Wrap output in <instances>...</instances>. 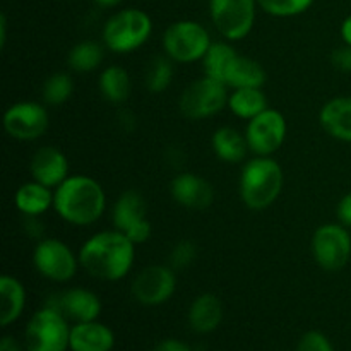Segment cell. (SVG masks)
Here are the masks:
<instances>
[{
    "instance_id": "obj_18",
    "label": "cell",
    "mask_w": 351,
    "mask_h": 351,
    "mask_svg": "<svg viewBox=\"0 0 351 351\" xmlns=\"http://www.w3.org/2000/svg\"><path fill=\"white\" fill-rule=\"evenodd\" d=\"M72 351H112L115 346V335L108 326L98 321L77 322L71 326Z\"/></svg>"
},
{
    "instance_id": "obj_29",
    "label": "cell",
    "mask_w": 351,
    "mask_h": 351,
    "mask_svg": "<svg viewBox=\"0 0 351 351\" xmlns=\"http://www.w3.org/2000/svg\"><path fill=\"white\" fill-rule=\"evenodd\" d=\"M175 62L167 55H156L153 60L147 64L146 74H144V86L153 95L167 91L170 88L175 75Z\"/></svg>"
},
{
    "instance_id": "obj_3",
    "label": "cell",
    "mask_w": 351,
    "mask_h": 351,
    "mask_svg": "<svg viewBox=\"0 0 351 351\" xmlns=\"http://www.w3.org/2000/svg\"><path fill=\"white\" fill-rule=\"evenodd\" d=\"M283 184V168L273 156H254L240 171V199L252 211H263L278 201Z\"/></svg>"
},
{
    "instance_id": "obj_20",
    "label": "cell",
    "mask_w": 351,
    "mask_h": 351,
    "mask_svg": "<svg viewBox=\"0 0 351 351\" xmlns=\"http://www.w3.org/2000/svg\"><path fill=\"white\" fill-rule=\"evenodd\" d=\"M266 82V71L261 62L245 55L237 53L223 74V84L228 89L240 88H263Z\"/></svg>"
},
{
    "instance_id": "obj_36",
    "label": "cell",
    "mask_w": 351,
    "mask_h": 351,
    "mask_svg": "<svg viewBox=\"0 0 351 351\" xmlns=\"http://www.w3.org/2000/svg\"><path fill=\"white\" fill-rule=\"evenodd\" d=\"M336 216H338V221L341 225H345L346 228H351V192L339 199L338 208H336Z\"/></svg>"
},
{
    "instance_id": "obj_37",
    "label": "cell",
    "mask_w": 351,
    "mask_h": 351,
    "mask_svg": "<svg viewBox=\"0 0 351 351\" xmlns=\"http://www.w3.org/2000/svg\"><path fill=\"white\" fill-rule=\"evenodd\" d=\"M153 351H192L191 346L178 339H163Z\"/></svg>"
},
{
    "instance_id": "obj_28",
    "label": "cell",
    "mask_w": 351,
    "mask_h": 351,
    "mask_svg": "<svg viewBox=\"0 0 351 351\" xmlns=\"http://www.w3.org/2000/svg\"><path fill=\"white\" fill-rule=\"evenodd\" d=\"M237 53L239 51L235 50L232 41H213L208 53L201 60L204 75H209V77L223 82V74H225L226 67H228V64Z\"/></svg>"
},
{
    "instance_id": "obj_10",
    "label": "cell",
    "mask_w": 351,
    "mask_h": 351,
    "mask_svg": "<svg viewBox=\"0 0 351 351\" xmlns=\"http://www.w3.org/2000/svg\"><path fill=\"white\" fill-rule=\"evenodd\" d=\"M257 0H209V16L226 41L243 40L256 23Z\"/></svg>"
},
{
    "instance_id": "obj_41",
    "label": "cell",
    "mask_w": 351,
    "mask_h": 351,
    "mask_svg": "<svg viewBox=\"0 0 351 351\" xmlns=\"http://www.w3.org/2000/svg\"><path fill=\"white\" fill-rule=\"evenodd\" d=\"M7 43V19L5 16H0V48H5Z\"/></svg>"
},
{
    "instance_id": "obj_13",
    "label": "cell",
    "mask_w": 351,
    "mask_h": 351,
    "mask_svg": "<svg viewBox=\"0 0 351 351\" xmlns=\"http://www.w3.org/2000/svg\"><path fill=\"white\" fill-rule=\"evenodd\" d=\"M3 130L16 141H36L47 132L50 115L43 103L17 101L3 113Z\"/></svg>"
},
{
    "instance_id": "obj_16",
    "label": "cell",
    "mask_w": 351,
    "mask_h": 351,
    "mask_svg": "<svg viewBox=\"0 0 351 351\" xmlns=\"http://www.w3.org/2000/svg\"><path fill=\"white\" fill-rule=\"evenodd\" d=\"M170 195L182 208L206 209L215 201V189L201 175L184 171L170 182Z\"/></svg>"
},
{
    "instance_id": "obj_8",
    "label": "cell",
    "mask_w": 351,
    "mask_h": 351,
    "mask_svg": "<svg viewBox=\"0 0 351 351\" xmlns=\"http://www.w3.org/2000/svg\"><path fill=\"white\" fill-rule=\"evenodd\" d=\"M33 266L40 276L53 283H69L75 276L79 256L60 239H41L33 249Z\"/></svg>"
},
{
    "instance_id": "obj_2",
    "label": "cell",
    "mask_w": 351,
    "mask_h": 351,
    "mask_svg": "<svg viewBox=\"0 0 351 351\" xmlns=\"http://www.w3.org/2000/svg\"><path fill=\"white\" fill-rule=\"evenodd\" d=\"M53 209L69 225L91 226L105 215L106 194L89 175H69L53 191Z\"/></svg>"
},
{
    "instance_id": "obj_17",
    "label": "cell",
    "mask_w": 351,
    "mask_h": 351,
    "mask_svg": "<svg viewBox=\"0 0 351 351\" xmlns=\"http://www.w3.org/2000/svg\"><path fill=\"white\" fill-rule=\"evenodd\" d=\"M319 122L332 139L351 143V96H336L322 105Z\"/></svg>"
},
{
    "instance_id": "obj_30",
    "label": "cell",
    "mask_w": 351,
    "mask_h": 351,
    "mask_svg": "<svg viewBox=\"0 0 351 351\" xmlns=\"http://www.w3.org/2000/svg\"><path fill=\"white\" fill-rule=\"evenodd\" d=\"M74 93V82L67 72H55L45 79L41 86V98L45 105L60 106L71 99Z\"/></svg>"
},
{
    "instance_id": "obj_40",
    "label": "cell",
    "mask_w": 351,
    "mask_h": 351,
    "mask_svg": "<svg viewBox=\"0 0 351 351\" xmlns=\"http://www.w3.org/2000/svg\"><path fill=\"white\" fill-rule=\"evenodd\" d=\"M341 38L345 41V45L351 47V14L341 23Z\"/></svg>"
},
{
    "instance_id": "obj_7",
    "label": "cell",
    "mask_w": 351,
    "mask_h": 351,
    "mask_svg": "<svg viewBox=\"0 0 351 351\" xmlns=\"http://www.w3.org/2000/svg\"><path fill=\"white\" fill-rule=\"evenodd\" d=\"M228 96V86L209 75H202L180 93L178 110L189 120L211 119L226 108Z\"/></svg>"
},
{
    "instance_id": "obj_25",
    "label": "cell",
    "mask_w": 351,
    "mask_h": 351,
    "mask_svg": "<svg viewBox=\"0 0 351 351\" xmlns=\"http://www.w3.org/2000/svg\"><path fill=\"white\" fill-rule=\"evenodd\" d=\"M98 88L103 98L112 105H122L129 99L132 82L129 72L120 65H108L98 77Z\"/></svg>"
},
{
    "instance_id": "obj_21",
    "label": "cell",
    "mask_w": 351,
    "mask_h": 351,
    "mask_svg": "<svg viewBox=\"0 0 351 351\" xmlns=\"http://www.w3.org/2000/svg\"><path fill=\"white\" fill-rule=\"evenodd\" d=\"M211 147L215 156L228 165H239L245 161L250 151L245 134L230 125H223L215 130L211 137Z\"/></svg>"
},
{
    "instance_id": "obj_31",
    "label": "cell",
    "mask_w": 351,
    "mask_h": 351,
    "mask_svg": "<svg viewBox=\"0 0 351 351\" xmlns=\"http://www.w3.org/2000/svg\"><path fill=\"white\" fill-rule=\"evenodd\" d=\"M257 3L273 17H295L311 9L314 0H257Z\"/></svg>"
},
{
    "instance_id": "obj_1",
    "label": "cell",
    "mask_w": 351,
    "mask_h": 351,
    "mask_svg": "<svg viewBox=\"0 0 351 351\" xmlns=\"http://www.w3.org/2000/svg\"><path fill=\"white\" fill-rule=\"evenodd\" d=\"M136 247L120 230H103L84 240L77 252L79 264L86 274L96 280L120 281L134 267Z\"/></svg>"
},
{
    "instance_id": "obj_32",
    "label": "cell",
    "mask_w": 351,
    "mask_h": 351,
    "mask_svg": "<svg viewBox=\"0 0 351 351\" xmlns=\"http://www.w3.org/2000/svg\"><path fill=\"white\" fill-rule=\"evenodd\" d=\"M195 257H197V247L192 240H180L171 249L170 257H168V266L175 269L177 273L185 271L194 264Z\"/></svg>"
},
{
    "instance_id": "obj_5",
    "label": "cell",
    "mask_w": 351,
    "mask_h": 351,
    "mask_svg": "<svg viewBox=\"0 0 351 351\" xmlns=\"http://www.w3.org/2000/svg\"><path fill=\"white\" fill-rule=\"evenodd\" d=\"M161 45H163V53L175 64H194L204 58L213 40L209 31L201 23L182 19L171 23L165 29Z\"/></svg>"
},
{
    "instance_id": "obj_27",
    "label": "cell",
    "mask_w": 351,
    "mask_h": 351,
    "mask_svg": "<svg viewBox=\"0 0 351 351\" xmlns=\"http://www.w3.org/2000/svg\"><path fill=\"white\" fill-rule=\"evenodd\" d=\"M105 45L93 40H82L71 48L67 55L69 67L79 74L96 71L105 60Z\"/></svg>"
},
{
    "instance_id": "obj_4",
    "label": "cell",
    "mask_w": 351,
    "mask_h": 351,
    "mask_svg": "<svg viewBox=\"0 0 351 351\" xmlns=\"http://www.w3.org/2000/svg\"><path fill=\"white\" fill-rule=\"evenodd\" d=\"M153 21L149 14L141 9H123L110 16L101 29V41L106 50L117 55L132 53L139 50L151 38Z\"/></svg>"
},
{
    "instance_id": "obj_22",
    "label": "cell",
    "mask_w": 351,
    "mask_h": 351,
    "mask_svg": "<svg viewBox=\"0 0 351 351\" xmlns=\"http://www.w3.org/2000/svg\"><path fill=\"white\" fill-rule=\"evenodd\" d=\"M14 204L23 216H41L53 208V189L31 178L19 185L14 195Z\"/></svg>"
},
{
    "instance_id": "obj_38",
    "label": "cell",
    "mask_w": 351,
    "mask_h": 351,
    "mask_svg": "<svg viewBox=\"0 0 351 351\" xmlns=\"http://www.w3.org/2000/svg\"><path fill=\"white\" fill-rule=\"evenodd\" d=\"M119 123L123 130H129V132L136 129L137 125L136 117H134V113L129 112V110H122V112L119 113Z\"/></svg>"
},
{
    "instance_id": "obj_33",
    "label": "cell",
    "mask_w": 351,
    "mask_h": 351,
    "mask_svg": "<svg viewBox=\"0 0 351 351\" xmlns=\"http://www.w3.org/2000/svg\"><path fill=\"white\" fill-rule=\"evenodd\" d=\"M297 351H335V348L324 332L308 331L298 341Z\"/></svg>"
},
{
    "instance_id": "obj_11",
    "label": "cell",
    "mask_w": 351,
    "mask_h": 351,
    "mask_svg": "<svg viewBox=\"0 0 351 351\" xmlns=\"http://www.w3.org/2000/svg\"><path fill=\"white\" fill-rule=\"evenodd\" d=\"M243 134H245L250 153L256 156H273L287 141V119L278 110L266 108L263 113L247 122Z\"/></svg>"
},
{
    "instance_id": "obj_42",
    "label": "cell",
    "mask_w": 351,
    "mask_h": 351,
    "mask_svg": "<svg viewBox=\"0 0 351 351\" xmlns=\"http://www.w3.org/2000/svg\"><path fill=\"white\" fill-rule=\"evenodd\" d=\"M96 5L103 7V9H110V7H117L122 0H93Z\"/></svg>"
},
{
    "instance_id": "obj_12",
    "label": "cell",
    "mask_w": 351,
    "mask_h": 351,
    "mask_svg": "<svg viewBox=\"0 0 351 351\" xmlns=\"http://www.w3.org/2000/svg\"><path fill=\"white\" fill-rule=\"evenodd\" d=\"M177 290V271L168 264L146 266L136 274L130 293L137 304L144 307H158L170 300Z\"/></svg>"
},
{
    "instance_id": "obj_34",
    "label": "cell",
    "mask_w": 351,
    "mask_h": 351,
    "mask_svg": "<svg viewBox=\"0 0 351 351\" xmlns=\"http://www.w3.org/2000/svg\"><path fill=\"white\" fill-rule=\"evenodd\" d=\"M151 233H153V228H151L149 219H143V221L134 225L130 230H127L125 235L129 237L136 245H143V243H146L147 240L151 239Z\"/></svg>"
},
{
    "instance_id": "obj_15",
    "label": "cell",
    "mask_w": 351,
    "mask_h": 351,
    "mask_svg": "<svg viewBox=\"0 0 351 351\" xmlns=\"http://www.w3.org/2000/svg\"><path fill=\"white\" fill-rule=\"evenodd\" d=\"M31 178L50 189H57L71 175V165L64 151L55 146H41L29 161Z\"/></svg>"
},
{
    "instance_id": "obj_26",
    "label": "cell",
    "mask_w": 351,
    "mask_h": 351,
    "mask_svg": "<svg viewBox=\"0 0 351 351\" xmlns=\"http://www.w3.org/2000/svg\"><path fill=\"white\" fill-rule=\"evenodd\" d=\"M226 108L235 117L249 122L254 117L269 108V105H267V98L263 88H240L230 93Z\"/></svg>"
},
{
    "instance_id": "obj_24",
    "label": "cell",
    "mask_w": 351,
    "mask_h": 351,
    "mask_svg": "<svg viewBox=\"0 0 351 351\" xmlns=\"http://www.w3.org/2000/svg\"><path fill=\"white\" fill-rule=\"evenodd\" d=\"M0 297H2L0 324L2 328H9L23 315L26 308V288L17 278L3 274L0 278Z\"/></svg>"
},
{
    "instance_id": "obj_39",
    "label": "cell",
    "mask_w": 351,
    "mask_h": 351,
    "mask_svg": "<svg viewBox=\"0 0 351 351\" xmlns=\"http://www.w3.org/2000/svg\"><path fill=\"white\" fill-rule=\"evenodd\" d=\"M0 351H23V348H21L19 341L16 338H12V336H3L0 339Z\"/></svg>"
},
{
    "instance_id": "obj_23",
    "label": "cell",
    "mask_w": 351,
    "mask_h": 351,
    "mask_svg": "<svg viewBox=\"0 0 351 351\" xmlns=\"http://www.w3.org/2000/svg\"><path fill=\"white\" fill-rule=\"evenodd\" d=\"M143 219H147V202L137 191H125L119 195L112 209L113 228L125 233Z\"/></svg>"
},
{
    "instance_id": "obj_6",
    "label": "cell",
    "mask_w": 351,
    "mask_h": 351,
    "mask_svg": "<svg viewBox=\"0 0 351 351\" xmlns=\"http://www.w3.org/2000/svg\"><path fill=\"white\" fill-rule=\"evenodd\" d=\"M71 341L69 319L48 305L31 315L24 329V346L27 351H67Z\"/></svg>"
},
{
    "instance_id": "obj_9",
    "label": "cell",
    "mask_w": 351,
    "mask_h": 351,
    "mask_svg": "<svg viewBox=\"0 0 351 351\" xmlns=\"http://www.w3.org/2000/svg\"><path fill=\"white\" fill-rule=\"evenodd\" d=\"M312 257L321 269L338 273L351 259V235L341 223H326L314 232L311 240Z\"/></svg>"
},
{
    "instance_id": "obj_35",
    "label": "cell",
    "mask_w": 351,
    "mask_h": 351,
    "mask_svg": "<svg viewBox=\"0 0 351 351\" xmlns=\"http://www.w3.org/2000/svg\"><path fill=\"white\" fill-rule=\"evenodd\" d=\"M331 64L335 69L341 72H351V47L350 45H341L335 48L331 53Z\"/></svg>"
},
{
    "instance_id": "obj_19",
    "label": "cell",
    "mask_w": 351,
    "mask_h": 351,
    "mask_svg": "<svg viewBox=\"0 0 351 351\" xmlns=\"http://www.w3.org/2000/svg\"><path fill=\"white\" fill-rule=\"evenodd\" d=\"M189 326L197 335L216 331L223 321V304L215 293H201L189 307Z\"/></svg>"
},
{
    "instance_id": "obj_14",
    "label": "cell",
    "mask_w": 351,
    "mask_h": 351,
    "mask_svg": "<svg viewBox=\"0 0 351 351\" xmlns=\"http://www.w3.org/2000/svg\"><path fill=\"white\" fill-rule=\"evenodd\" d=\"M50 298L51 300L47 302L48 307L57 308L74 324L98 321L101 314V300L88 288H69L62 293L51 295Z\"/></svg>"
}]
</instances>
